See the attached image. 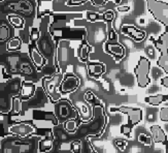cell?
<instances>
[{
	"label": "cell",
	"mask_w": 168,
	"mask_h": 153,
	"mask_svg": "<svg viewBox=\"0 0 168 153\" xmlns=\"http://www.w3.org/2000/svg\"><path fill=\"white\" fill-rule=\"evenodd\" d=\"M148 72H150V61L146 58L141 57L140 61H139L135 70L136 77H137L138 86L141 87V88H145L150 83Z\"/></svg>",
	"instance_id": "cell-1"
},
{
	"label": "cell",
	"mask_w": 168,
	"mask_h": 153,
	"mask_svg": "<svg viewBox=\"0 0 168 153\" xmlns=\"http://www.w3.org/2000/svg\"><path fill=\"white\" fill-rule=\"evenodd\" d=\"M36 132H37L36 127L24 122L17 123V124L8 127V132L11 135H19V137H28V135H33V133H35Z\"/></svg>",
	"instance_id": "cell-2"
},
{
	"label": "cell",
	"mask_w": 168,
	"mask_h": 153,
	"mask_svg": "<svg viewBox=\"0 0 168 153\" xmlns=\"http://www.w3.org/2000/svg\"><path fill=\"white\" fill-rule=\"evenodd\" d=\"M80 83H81V81L78 77L72 76V75L67 76L65 79L62 81V83L60 84V88H59L60 92H61L62 94H66V93H69V92H72L78 88Z\"/></svg>",
	"instance_id": "cell-3"
},
{
	"label": "cell",
	"mask_w": 168,
	"mask_h": 153,
	"mask_svg": "<svg viewBox=\"0 0 168 153\" xmlns=\"http://www.w3.org/2000/svg\"><path fill=\"white\" fill-rule=\"evenodd\" d=\"M116 110L121 112V113L127 114L132 125L137 124V123H139L141 120H142V111H141V109L130 108V107H124L123 106V107H120V108H117Z\"/></svg>",
	"instance_id": "cell-4"
},
{
	"label": "cell",
	"mask_w": 168,
	"mask_h": 153,
	"mask_svg": "<svg viewBox=\"0 0 168 153\" xmlns=\"http://www.w3.org/2000/svg\"><path fill=\"white\" fill-rule=\"evenodd\" d=\"M56 113L58 115V118H63V119H75L76 113L74 112L73 108L70 106V104H68L67 100H64L62 103L56 106ZM68 120V119H67Z\"/></svg>",
	"instance_id": "cell-5"
},
{
	"label": "cell",
	"mask_w": 168,
	"mask_h": 153,
	"mask_svg": "<svg viewBox=\"0 0 168 153\" xmlns=\"http://www.w3.org/2000/svg\"><path fill=\"white\" fill-rule=\"evenodd\" d=\"M151 133H152V138L154 143H161V144H165L167 142V138L165 135L164 130L162 129L160 125H153L150 128Z\"/></svg>",
	"instance_id": "cell-6"
},
{
	"label": "cell",
	"mask_w": 168,
	"mask_h": 153,
	"mask_svg": "<svg viewBox=\"0 0 168 153\" xmlns=\"http://www.w3.org/2000/svg\"><path fill=\"white\" fill-rule=\"evenodd\" d=\"M36 90V87L31 82H24L21 89V96L23 99H30L34 95V92Z\"/></svg>",
	"instance_id": "cell-7"
},
{
	"label": "cell",
	"mask_w": 168,
	"mask_h": 153,
	"mask_svg": "<svg viewBox=\"0 0 168 153\" xmlns=\"http://www.w3.org/2000/svg\"><path fill=\"white\" fill-rule=\"evenodd\" d=\"M44 87L47 93L51 96L53 101H57L60 99V95L57 93V86L55 81H51V80H47L44 82Z\"/></svg>",
	"instance_id": "cell-8"
},
{
	"label": "cell",
	"mask_w": 168,
	"mask_h": 153,
	"mask_svg": "<svg viewBox=\"0 0 168 153\" xmlns=\"http://www.w3.org/2000/svg\"><path fill=\"white\" fill-rule=\"evenodd\" d=\"M53 141H54V135H53V133H50L47 137H44V139L39 142L38 151L40 153H44V152L49 151V150H51L53 147Z\"/></svg>",
	"instance_id": "cell-9"
},
{
	"label": "cell",
	"mask_w": 168,
	"mask_h": 153,
	"mask_svg": "<svg viewBox=\"0 0 168 153\" xmlns=\"http://www.w3.org/2000/svg\"><path fill=\"white\" fill-rule=\"evenodd\" d=\"M168 99V95L165 94H158V95H152L145 98V101L148 104H152V106H159L162 103H164L165 100Z\"/></svg>",
	"instance_id": "cell-10"
},
{
	"label": "cell",
	"mask_w": 168,
	"mask_h": 153,
	"mask_svg": "<svg viewBox=\"0 0 168 153\" xmlns=\"http://www.w3.org/2000/svg\"><path fill=\"white\" fill-rule=\"evenodd\" d=\"M31 58H32V60H33V63L36 65L38 69H40V67L44 65V58H42V56L40 55V53L38 52L36 49L32 50V53H31Z\"/></svg>",
	"instance_id": "cell-11"
},
{
	"label": "cell",
	"mask_w": 168,
	"mask_h": 153,
	"mask_svg": "<svg viewBox=\"0 0 168 153\" xmlns=\"http://www.w3.org/2000/svg\"><path fill=\"white\" fill-rule=\"evenodd\" d=\"M11 100H13V111L16 114H21V111H22V98L19 95H14Z\"/></svg>",
	"instance_id": "cell-12"
},
{
	"label": "cell",
	"mask_w": 168,
	"mask_h": 153,
	"mask_svg": "<svg viewBox=\"0 0 168 153\" xmlns=\"http://www.w3.org/2000/svg\"><path fill=\"white\" fill-rule=\"evenodd\" d=\"M78 128V122L75 119H68L64 122V129L68 132H74Z\"/></svg>",
	"instance_id": "cell-13"
},
{
	"label": "cell",
	"mask_w": 168,
	"mask_h": 153,
	"mask_svg": "<svg viewBox=\"0 0 168 153\" xmlns=\"http://www.w3.org/2000/svg\"><path fill=\"white\" fill-rule=\"evenodd\" d=\"M137 141L140 143V144L145 145V146H152V144L154 143L153 138L148 135H145V133H139Z\"/></svg>",
	"instance_id": "cell-14"
},
{
	"label": "cell",
	"mask_w": 168,
	"mask_h": 153,
	"mask_svg": "<svg viewBox=\"0 0 168 153\" xmlns=\"http://www.w3.org/2000/svg\"><path fill=\"white\" fill-rule=\"evenodd\" d=\"M21 48V40L20 38H14L8 43V51H16Z\"/></svg>",
	"instance_id": "cell-15"
},
{
	"label": "cell",
	"mask_w": 168,
	"mask_h": 153,
	"mask_svg": "<svg viewBox=\"0 0 168 153\" xmlns=\"http://www.w3.org/2000/svg\"><path fill=\"white\" fill-rule=\"evenodd\" d=\"M109 50L112 54H115L117 56H123V54H124V49L119 45H110Z\"/></svg>",
	"instance_id": "cell-16"
},
{
	"label": "cell",
	"mask_w": 168,
	"mask_h": 153,
	"mask_svg": "<svg viewBox=\"0 0 168 153\" xmlns=\"http://www.w3.org/2000/svg\"><path fill=\"white\" fill-rule=\"evenodd\" d=\"M159 118L163 122H168V107H162L160 109Z\"/></svg>",
	"instance_id": "cell-17"
},
{
	"label": "cell",
	"mask_w": 168,
	"mask_h": 153,
	"mask_svg": "<svg viewBox=\"0 0 168 153\" xmlns=\"http://www.w3.org/2000/svg\"><path fill=\"white\" fill-rule=\"evenodd\" d=\"M90 72H91V75H100V74H102L104 70H101V69H103L104 67L102 66V65H100V64H92V65H90Z\"/></svg>",
	"instance_id": "cell-18"
},
{
	"label": "cell",
	"mask_w": 168,
	"mask_h": 153,
	"mask_svg": "<svg viewBox=\"0 0 168 153\" xmlns=\"http://www.w3.org/2000/svg\"><path fill=\"white\" fill-rule=\"evenodd\" d=\"M115 145H116V147L120 150V151L123 152L125 150V148L128 146V143L123 140H116L115 141Z\"/></svg>",
	"instance_id": "cell-19"
},
{
	"label": "cell",
	"mask_w": 168,
	"mask_h": 153,
	"mask_svg": "<svg viewBox=\"0 0 168 153\" xmlns=\"http://www.w3.org/2000/svg\"><path fill=\"white\" fill-rule=\"evenodd\" d=\"M8 35H9L8 28L4 25L1 26V40H5L8 37Z\"/></svg>",
	"instance_id": "cell-20"
},
{
	"label": "cell",
	"mask_w": 168,
	"mask_h": 153,
	"mask_svg": "<svg viewBox=\"0 0 168 153\" xmlns=\"http://www.w3.org/2000/svg\"><path fill=\"white\" fill-rule=\"evenodd\" d=\"M165 153H168V145L166 146V151H165Z\"/></svg>",
	"instance_id": "cell-21"
},
{
	"label": "cell",
	"mask_w": 168,
	"mask_h": 153,
	"mask_svg": "<svg viewBox=\"0 0 168 153\" xmlns=\"http://www.w3.org/2000/svg\"><path fill=\"white\" fill-rule=\"evenodd\" d=\"M74 153H76V152H74ZM80 153H81V152H80Z\"/></svg>",
	"instance_id": "cell-22"
}]
</instances>
